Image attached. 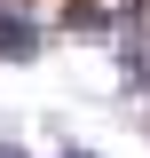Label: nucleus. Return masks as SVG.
<instances>
[{
	"label": "nucleus",
	"mask_w": 150,
	"mask_h": 158,
	"mask_svg": "<svg viewBox=\"0 0 150 158\" xmlns=\"http://www.w3.org/2000/svg\"><path fill=\"white\" fill-rule=\"evenodd\" d=\"M0 63H40V16L24 0H0Z\"/></svg>",
	"instance_id": "nucleus-1"
},
{
	"label": "nucleus",
	"mask_w": 150,
	"mask_h": 158,
	"mask_svg": "<svg viewBox=\"0 0 150 158\" xmlns=\"http://www.w3.org/2000/svg\"><path fill=\"white\" fill-rule=\"evenodd\" d=\"M119 79H127L134 95H150V32H127V40H119Z\"/></svg>",
	"instance_id": "nucleus-2"
},
{
	"label": "nucleus",
	"mask_w": 150,
	"mask_h": 158,
	"mask_svg": "<svg viewBox=\"0 0 150 158\" xmlns=\"http://www.w3.org/2000/svg\"><path fill=\"white\" fill-rule=\"evenodd\" d=\"M63 24H79V32H111V8H103V0H63Z\"/></svg>",
	"instance_id": "nucleus-3"
},
{
	"label": "nucleus",
	"mask_w": 150,
	"mask_h": 158,
	"mask_svg": "<svg viewBox=\"0 0 150 158\" xmlns=\"http://www.w3.org/2000/svg\"><path fill=\"white\" fill-rule=\"evenodd\" d=\"M0 158H24V142H16V135H0Z\"/></svg>",
	"instance_id": "nucleus-4"
},
{
	"label": "nucleus",
	"mask_w": 150,
	"mask_h": 158,
	"mask_svg": "<svg viewBox=\"0 0 150 158\" xmlns=\"http://www.w3.org/2000/svg\"><path fill=\"white\" fill-rule=\"evenodd\" d=\"M63 158H95V150H87V142H63Z\"/></svg>",
	"instance_id": "nucleus-5"
}]
</instances>
